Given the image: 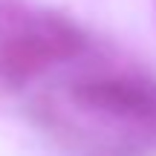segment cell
I'll use <instances>...</instances> for the list:
<instances>
[{"label":"cell","instance_id":"1","mask_svg":"<svg viewBox=\"0 0 156 156\" xmlns=\"http://www.w3.org/2000/svg\"><path fill=\"white\" fill-rule=\"evenodd\" d=\"M81 49L84 35L69 20L20 3H0V73L9 78H32Z\"/></svg>","mask_w":156,"mask_h":156},{"label":"cell","instance_id":"2","mask_svg":"<svg viewBox=\"0 0 156 156\" xmlns=\"http://www.w3.org/2000/svg\"><path fill=\"white\" fill-rule=\"evenodd\" d=\"M81 110L101 113L107 119L156 127V81L139 75H98L73 87Z\"/></svg>","mask_w":156,"mask_h":156}]
</instances>
